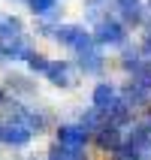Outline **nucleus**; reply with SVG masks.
Returning <instances> with one entry per match:
<instances>
[{
    "mask_svg": "<svg viewBox=\"0 0 151 160\" xmlns=\"http://www.w3.org/2000/svg\"><path fill=\"white\" fill-rule=\"evenodd\" d=\"M0 139L3 142H12V145H21V142H27L30 139V133H27V127H21V124H6V127H0Z\"/></svg>",
    "mask_w": 151,
    "mask_h": 160,
    "instance_id": "nucleus-1",
    "label": "nucleus"
},
{
    "mask_svg": "<svg viewBox=\"0 0 151 160\" xmlns=\"http://www.w3.org/2000/svg\"><path fill=\"white\" fill-rule=\"evenodd\" d=\"M61 142L63 145H76V142H82V136H79V130L67 127V130H61Z\"/></svg>",
    "mask_w": 151,
    "mask_h": 160,
    "instance_id": "nucleus-2",
    "label": "nucleus"
}]
</instances>
